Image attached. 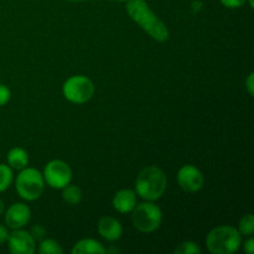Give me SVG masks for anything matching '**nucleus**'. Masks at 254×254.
<instances>
[{"mask_svg":"<svg viewBox=\"0 0 254 254\" xmlns=\"http://www.w3.org/2000/svg\"><path fill=\"white\" fill-rule=\"evenodd\" d=\"M128 15L149 36L159 42L169 40V30L163 21L150 9L145 0H128L126 5Z\"/></svg>","mask_w":254,"mask_h":254,"instance_id":"nucleus-1","label":"nucleus"},{"mask_svg":"<svg viewBox=\"0 0 254 254\" xmlns=\"http://www.w3.org/2000/svg\"><path fill=\"white\" fill-rule=\"evenodd\" d=\"M223 6L228 9H238L247 2V0H220Z\"/></svg>","mask_w":254,"mask_h":254,"instance_id":"nucleus-21","label":"nucleus"},{"mask_svg":"<svg viewBox=\"0 0 254 254\" xmlns=\"http://www.w3.org/2000/svg\"><path fill=\"white\" fill-rule=\"evenodd\" d=\"M12 179L14 176H12L11 168L5 164H0V192H4L10 188Z\"/></svg>","mask_w":254,"mask_h":254,"instance_id":"nucleus-18","label":"nucleus"},{"mask_svg":"<svg viewBox=\"0 0 254 254\" xmlns=\"http://www.w3.org/2000/svg\"><path fill=\"white\" fill-rule=\"evenodd\" d=\"M71 252L72 254H101L106 253V248L93 238H84L73 246Z\"/></svg>","mask_w":254,"mask_h":254,"instance_id":"nucleus-13","label":"nucleus"},{"mask_svg":"<svg viewBox=\"0 0 254 254\" xmlns=\"http://www.w3.org/2000/svg\"><path fill=\"white\" fill-rule=\"evenodd\" d=\"M4 211H5V205H4V202H2L1 198H0V216L4 213Z\"/></svg>","mask_w":254,"mask_h":254,"instance_id":"nucleus-25","label":"nucleus"},{"mask_svg":"<svg viewBox=\"0 0 254 254\" xmlns=\"http://www.w3.org/2000/svg\"><path fill=\"white\" fill-rule=\"evenodd\" d=\"M136 193L130 189L119 190L113 197V207L119 213H130L136 206Z\"/></svg>","mask_w":254,"mask_h":254,"instance_id":"nucleus-12","label":"nucleus"},{"mask_svg":"<svg viewBox=\"0 0 254 254\" xmlns=\"http://www.w3.org/2000/svg\"><path fill=\"white\" fill-rule=\"evenodd\" d=\"M247 2L250 4L251 7H254V0H247Z\"/></svg>","mask_w":254,"mask_h":254,"instance_id":"nucleus-27","label":"nucleus"},{"mask_svg":"<svg viewBox=\"0 0 254 254\" xmlns=\"http://www.w3.org/2000/svg\"><path fill=\"white\" fill-rule=\"evenodd\" d=\"M97 228H98V233L101 235V237L106 241H109V242L118 241L123 235L122 223L112 216H103L98 221Z\"/></svg>","mask_w":254,"mask_h":254,"instance_id":"nucleus-11","label":"nucleus"},{"mask_svg":"<svg viewBox=\"0 0 254 254\" xmlns=\"http://www.w3.org/2000/svg\"><path fill=\"white\" fill-rule=\"evenodd\" d=\"M62 252H64V250L59 245V242L51 240V238L42 240L39 246V253L41 254H62Z\"/></svg>","mask_w":254,"mask_h":254,"instance_id":"nucleus-16","label":"nucleus"},{"mask_svg":"<svg viewBox=\"0 0 254 254\" xmlns=\"http://www.w3.org/2000/svg\"><path fill=\"white\" fill-rule=\"evenodd\" d=\"M175 254H200L201 248L197 243L191 242V241H185V242H181L176 246V248L174 250Z\"/></svg>","mask_w":254,"mask_h":254,"instance_id":"nucleus-19","label":"nucleus"},{"mask_svg":"<svg viewBox=\"0 0 254 254\" xmlns=\"http://www.w3.org/2000/svg\"><path fill=\"white\" fill-rule=\"evenodd\" d=\"M168 186L165 173L158 166H146L135 179V193L145 201H156Z\"/></svg>","mask_w":254,"mask_h":254,"instance_id":"nucleus-2","label":"nucleus"},{"mask_svg":"<svg viewBox=\"0 0 254 254\" xmlns=\"http://www.w3.org/2000/svg\"><path fill=\"white\" fill-rule=\"evenodd\" d=\"M178 183L184 191L195 193L203 188L205 179L196 166L184 165L178 173Z\"/></svg>","mask_w":254,"mask_h":254,"instance_id":"nucleus-8","label":"nucleus"},{"mask_svg":"<svg viewBox=\"0 0 254 254\" xmlns=\"http://www.w3.org/2000/svg\"><path fill=\"white\" fill-rule=\"evenodd\" d=\"M7 247L12 254H32L36 251V242L27 231L14 230L7 238Z\"/></svg>","mask_w":254,"mask_h":254,"instance_id":"nucleus-9","label":"nucleus"},{"mask_svg":"<svg viewBox=\"0 0 254 254\" xmlns=\"http://www.w3.org/2000/svg\"><path fill=\"white\" fill-rule=\"evenodd\" d=\"M62 93L71 103L83 104L93 97L94 84L86 76H72L62 86Z\"/></svg>","mask_w":254,"mask_h":254,"instance_id":"nucleus-6","label":"nucleus"},{"mask_svg":"<svg viewBox=\"0 0 254 254\" xmlns=\"http://www.w3.org/2000/svg\"><path fill=\"white\" fill-rule=\"evenodd\" d=\"M10 97H11L10 89L4 84H0V107L5 106L10 101Z\"/></svg>","mask_w":254,"mask_h":254,"instance_id":"nucleus-20","label":"nucleus"},{"mask_svg":"<svg viewBox=\"0 0 254 254\" xmlns=\"http://www.w3.org/2000/svg\"><path fill=\"white\" fill-rule=\"evenodd\" d=\"M5 212V223L11 230L25 227L31 218V211L25 203H12Z\"/></svg>","mask_w":254,"mask_h":254,"instance_id":"nucleus-10","label":"nucleus"},{"mask_svg":"<svg viewBox=\"0 0 254 254\" xmlns=\"http://www.w3.org/2000/svg\"><path fill=\"white\" fill-rule=\"evenodd\" d=\"M246 87H247V91L250 93V96H253L254 93V73H250L248 78L246 79Z\"/></svg>","mask_w":254,"mask_h":254,"instance_id":"nucleus-22","label":"nucleus"},{"mask_svg":"<svg viewBox=\"0 0 254 254\" xmlns=\"http://www.w3.org/2000/svg\"><path fill=\"white\" fill-rule=\"evenodd\" d=\"M238 231L242 236H253L254 233V216L252 213H247L243 216L238 223Z\"/></svg>","mask_w":254,"mask_h":254,"instance_id":"nucleus-17","label":"nucleus"},{"mask_svg":"<svg viewBox=\"0 0 254 254\" xmlns=\"http://www.w3.org/2000/svg\"><path fill=\"white\" fill-rule=\"evenodd\" d=\"M242 245V235L232 226H217L206 236V247L213 254H232Z\"/></svg>","mask_w":254,"mask_h":254,"instance_id":"nucleus-3","label":"nucleus"},{"mask_svg":"<svg viewBox=\"0 0 254 254\" xmlns=\"http://www.w3.org/2000/svg\"><path fill=\"white\" fill-rule=\"evenodd\" d=\"M131 221L139 232L151 233L160 227L163 222V212L153 201H145L134 207L131 211Z\"/></svg>","mask_w":254,"mask_h":254,"instance_id":"nucleus-5","label":"nucleus"},{"mask_svg":"<svg viewBox=\"0 0 254 254\" xmlns=\"http://www.w3.org/2000/svg\"><path fill=\"white\" fill-rule=\"evenodd\" d=\"M9 231H7V227H5V226L0 225V245H4L5 242L7 241V238H9Z\"/></svg>","mask_w":254,"mask_h":254,"instance_id":"nucleus-24","label":"nucleus"},{"mask_svg":"<svg viewBox=\"0 0 254 254\" xmlns=\"http://www.w3.org/2000/svg\"><path fill=\"white\" fill-rule=\"evenodd\" d=\"M245 252L247 254L254 253V238L252 236H250V238L245 242Z\"/></svg>","mask_w":254,"mask_h":254,"instance_id":"nucleus-23","label":"nucleus"},{"mask_svg":"<svg viewBox=\"0 0 254 254\" xmlns=\"http://www.w3.org/2000/svg\"><path fill=\"white\" fill-rule=\"evenodd\" d=\"M42 176H44L45 184H47L50 188L62 190L64 186L71 184L72 170L66 161L56 159L46 164Z\"/></svg>","mask_w":254,"mask_h":254,"instance_id":"nucleus-7","label":"nucleus"},{"mask_svg":"<svg viewBox=\"0 0 254 254\" xmlns=\"http://www.w3.org/2000/svg\"><path fill=\"white\" fill-rule=\"evenodd\" d=\"M15 189L21 198L26 201H35L41 197L45 189V180L42 174L35 168H25L20 170L15 180Z\"/></svg>","mask_w":254,"mask_h":254,"instance_id":"nucleus-4","label":"nucleus"},{"mask_svg":"<svg viewBox=\"0 0 254 254\" xmlns=\"http://www.w3.org/2000/svg\"><path fill=\"white\" fill-rule=\"evenodd\" d=\"M67 1H84V0H67ZM113 1H128V0H113Z\"/></svg>","mask_w":254,"mask_h":254,"instance_id":"nucleus-26","label":"nucleus"},{"mask_svg":"<svg viewBox=\"0 0 254 254\" xmlns=\"http://www.w3.org/2000/svg\"><path fill=\"white\" fill-rule=\"evenodd\" d=\"M62 200L67 203V205L76 206L81 202L82 200V191L78 186L71 185L68 184L62 189Z\"/></svg>","mask_w":254,"mask_h":254,"instance_id":"nucleus-15","label":"nucleus"},{"mask_svg":"<svg viewBox=\"0 0 254 254\" xmlns=\"http://www.w3.org/2000/svg\"><path fill=\"white\" fill-rule=\"evenodd\" d=\"M7 165L15 170H22L29 164V155L22 148H12L7 153Z\"/></svg>","mask_w":254,"mask_h":254,"instance_id":"nucleus-14","label":"nucleus"}]
</instances>
